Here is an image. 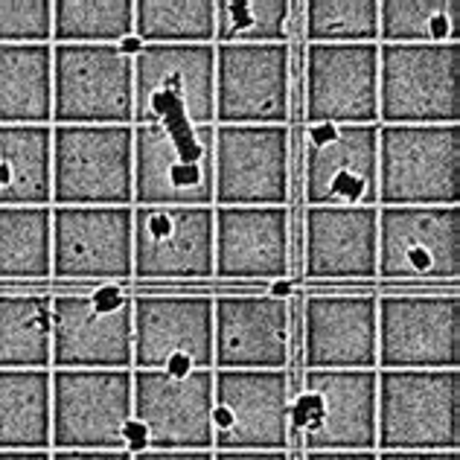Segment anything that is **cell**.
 Instances as JSON below:
<instances>
[{
    "label": "cell",
    "mask_w": 460,
    "mask_h": 460,
    "mask_svg": "<svg viewBox=\"0 0 460 460\" xmlns=\"http://www.w3.org/2000/svg\"><path fill=\"white\" fill-rule=\"evenodd\" d=\"M50 452L135 455L131 370H50Z\"/></svg>",
    "instance_id": "cell-1"
},
{
    "label": "cell",
    "mask_w": 460,
    "mask_h": 460,
    "mask_svg": "<svg viewBox=\"0 0 460 460\" xmlns=\"http://www.w3.org/2000/svg\"><path fill=\"white\" fill-rule=\"evenodd\" d=\"M460 370H376V452H457Z\"/></svg>",
    "instance_id": "cell-2"
},
{
    "label": "cell",
    "mask_w": 460,
    "mask_h": 460,
    "mask_svg": "<svg viewBox=\"0 0 460 460\" xmlns=\"http://www.w3.org/2000/svg\"><path fill=\"white\" fill-rule=\"evenodd\" d=\"M53 208H135V126H53Z\"/></svg>",
    "instance_id": "cell-3"
},
{
    "label": "cell",
    "mask_w": 460,
    "mask_h": 460,
    "mask_svg": "<svg viewBox=\"0 0 460 460\" xmlns=\"http://www.w3.org/2000/svg\"><path fill=\"white\" fill-rule=\"evenodd\" d=\"M135 126L216 128V44H149L131 53Z\"/></svg>",
    "instance_id": "cell-4"
},
{
    "label": "cell",
    "mask_w": 460,
    "mask_h": 460,
    "mask_svg": "<svg viewBox=\"0 0 460 460\" xmlns=\"http://www.w3.org/2000/svg\"><path fill=\"white\" fill-rule=\"evenodd\" d=\"M460 126H379L376 208H457Z\"/></svg>",
    "instance_id": "cell-5"
},
{
    "label": "cell",
    "mask_w": 460,
    "mask_h": 460,
    "mask_svg": "<svg viewBox=\"0 0 460 460\" xmlns=\"http://www.w3.org/2000/svg\"><path fill=\"white\" fill-rule=\"evenodd\" d=\"M460 44H379V126L460 123Z\"/></svg>",
    "instance_id": "cell-6"
},
{
    "label": "cell",
    "mask_w": 460,
    "mask_h": 460,
    "mask_svg": "<svg viewBox=\"0 0 460 460\" xmlns=\"http://www.w3.org/2000/svg\"><path fill=\"white\" fill-rule=\"evenodd\" d=\"M376 370H460L457 288L376 297Z\"/></svg>",
    "instance_id": "cell-7"
},
{
    "label": "cell",
    "mask_w": 460,
    "mask_h": 460,
    "mask_svg": "<svg viewBox=\"0 0 460 460\" xmlns=\"http://www.w3.org/2000/svg\"><path fill=\"white\" fill-rule=\"evenodd\" d=\"M53 126H135L131 50L53 44Z\"/></svg>",
    "instance_id": "cell-8"
},
{
    "label": "cell",
    "mask_w": 460,
    "mask_h": 460,
    "mask_svg": "<svg viewBox=\"0 0 460 460\" xmlns=\"http://www.w3.org/2000/svg\"><path fill=\"white\" fill-rule=\"evenodd\" d=\"M50 370H131V295L117 288L50 297Z\"/></svg>",
    "instance_id": "cell-9"
},
{
    "label": "cell",
    "mask_w": 460,
    "mask_h": 460,
    "mask_svg": "<svg viewBox=\"0 0 460 460\" xmlns=\"http://www.w3.org/2000/svg\"><path fill=\"white\" fill-rule=\"evenodd\" d=\"M135 208H213V128L135 126Z\"/></svg>",
    "instance_id": "cell-10"
},
{
    "label": "cell",
    "mask_w": 460,
    "mask_h": 460,
    "mask_svg": "<svg viewBox=\"0 0 460 460\" xmlns=\"http://www.w3.org/2000/svg\"><path fill=\"white\" fill-rule=\"evenodd\" d=\"M131 323H135V361H131V370H213V295H131Z\"/></svg>",
    "instance_id": "cell-11"
},
{
    "label": "cell",
    "mask_w": 460,
    "mask_h": 460,
    "mask_svg": "<svg viewBox=\"0 0 460 460\" xmlns=\"http://www.w3.org/2000/svg\"><path fill=\"white\" fill-rule=\"evenodd\" d=\"M288 414L306 452H376V370H306Z\"/></svg>",
    "instance_id": "cell-12"
},
{
    "label": "cell",
    "mask_w": 460,
    "mask_h": 460,
    "mask_svg": "<svg viewBox=\"0 0 460 460\" xmlns=\"http://www.w3.org/2000/svg\"><path fill=\"white\" fill-rule=\"evenodd\" d=\"M135 452H213V370H131Z\"/></svg>",
    "instance_id": "cell-13"
},
{
    "label": "cell",
    "mask_w": 460,
    "mask_h": 460,
    "mask_svg": "<svg viewBox=\"0 0 460 460\" xmlns=\"http://www.w3.org/2000/svg\"><path fill=\"white\" fill-rule=\"evenodd\" d=\"M288 161L286 126H216L213 208H286Z\"/></svg>",
    "instance_id": "cell-14"
},
{
    "label": "cell",
    "mask_w": 460,
    "mask_h": 460,
    "mask_svg": "<svg viewBox=\"0 0 460 460\" xmlns=\"http://www.w3.org/2000/svg\"><path fill=\"white\" fill-rule=\"evenodd\" d=\"M376 277L399 283H452L460 277L457 208H379Z\"/></svg>",
    "instance_id": "cell-15"
},
{
    "label": "cell",
    "mask_w": 460,
    "mask_h": 460,
    "mask_svg": "<svg viewBox=\"0 0 460 460\" xmlns=\"http://www.w3.org/2000/svg\"><path fill=\"white\" fill-rule=\"evenodd\" d=\"M288 44H216V126H286Z\"/></svg>",
    "instance_id": "cell-16"
},
{
    "label": "cell",
    "mask_w": 460,
    "mask_h": 460,
    "mask_svg": "<svg viewBox=\"0 0 460 460\" xmlns=\"http://www.w3.org/2000/svg\"><path fill=\"white\" fill-rule=\"evenodd\" d=\"M286 370H213V452H286Z\"/></svg>",
    "instance_id": "cell-17"
},
{
    "label": "cell",
    "mask_w": 460,
    "mask_h": 460,
    "mask_svg": "<svg viewBox=\"0 0 460 460\" xmlns=\"http://www.w3.org/2000/svg\"><path fill=\"white\" fill-rule=\"evenodd\" d=\"M131 219L135 208H50L56 280H131Z\"/></svg>",
    "instance_id": "cell-18"
},
{
    "label": "cell",
    "mask_w": 460,
    "mask_h": 460,
    "mask_svg": "<svg viewBox=\"0 0 460 460\" xmlns=\"http://www.w3.org/2000/svg\"><path fill=\"white\" fill-rule=\"evenodd\" d=\"M306 123L379 126V44L306 47Z\"/></svg>",
    "instance_id": "cell-19"
},
{
    "label": "cell",
    "mask_w": 460,
    "mask_h": 460,
    "mask_svg": "<svg viewBox=\"0 0 460 460\" xmlns=\"http://www.w3.org/2000/svg\"><path fill=\"white\" fill-rule=\"evenodd\" d=\"M379 126H309V208H376Z\"/></svg>",
    "instance_id": "cell-20"
},
{
    "label": "cell",
    "mask_w": 460,
    "mask_h": 460,
    "mask_svg": "<svg viewBox=\"0 0 460 460\" xmlns=\"http://www.w3.org/2000/svg\"><path fill=\"white\" fill-rule=\"evenodd\" d=\"M131 251L137 280L213 277V208H135Z\"/></svg>",
    "instance_id": "cell-21"
},
{
    "label": "cell",
    "mask_w": 460,
    "mask_h": 460,
    "mask_svg": "<svg viewBox=\"0 0 460 460\" xmlns=\"http://www.w3.org/2000/svg\"><path fill=\"white\" fill-rule=\"evenodd\" d=\"M292 269L286 208H213V277L280 283Z\"/></svg>",
    "instance_id": "cell-22"
},
{
    "label": "cell",
    "mask_w": 460,
    "mask_h": 460,
    "mask_svg": "<svg viewBox=\"0 0 460 460\" xmlns=\"http://www.w3.org/2000/svg\"><path fill=\"white\" fill-rule=\"evenodd\" d=\"M286 297L239 292L213 297V370H286Z\"/></svg>",
    "instance_id": "cell-23"
},
{
    "label": "cell",
    "mask_w": 460,
    "mask_h": 460,
    "mask_svg": "<svg viewBox=\"0 0 460 460\" xmlns=\"http://www.w3.org/2000/svg\"><path fill=\"white\" fill-rule=\"evenodd\" d=\"M304 361L306 370H376V295H309Z\"/></svg>",
    "instance_id": "cell-24"
},
{
    "label": "cell",
    "mask_w": 460,
    "mask_h": 460,
    "mask_svg": "<svg viewBox=\"0 0 460 460\" xmlns=\"http://www.w3.org/2000/svg\"><path fill=\"white\" fill-rule=\"evenodd\" d=\"M309 280L376 277L379 208H306Z\"/></svg>",
    "instance_id": "cell-25"
},
{
    "label": "cell",
    "mask_w": 460,
    "mask_h": 460,
    "mask_svg": "<svg viewBox=\"0 0 460 460\" xmlns=\"http://www.w3.org/2000/svg\"><path fill=\"white\" fill-rule=\"evenodd\" d=\"M0 208H53V126H0Z\"/></svg>",
    "instance_id": "cell-26"
},
{
    "label": "cell",
    "mask_w": 460,
    "mask_h": 460,
    "mask_svg": "<svg viewBox=\"0 0 460 460\" xmlns=\"http://www.w3.org/2000/svg\"><path fill=\"white\" fill-rule=\"evenodd\" d=\"M0 126H53V44H0Z\"/></svg>",
    "instance_id": "cell-27"
},
{
    "label": "cell",
    "mask_w": 460,
    "mask_h": 460,
    "mask_svg": "<svg viewBox=\"0 0 460 460\" xmlns=\"http://www.w3.org/2000/svg\"><path fill=\"white\" fill-rule=\"evenodd\" d=\"M0 452H50V370H0Z\"/></svg>",
    "instance_id": "cell-28"
},
{
    "label": "cell",
    "mask_w": 460,
    "mask_h": 460,
    "mask_svg": "<svg viewBox=\"0 0 460 460\" xmlns=\"http://www.w3.org/2000/svg\"><path fill=\"white\" fill-rule=\"evenodd\" d=\"M50 297L0 295V370H50Z\"/></svg>",
    "instance_id": "cell-29"
},
{
    "label": "cell",
    "mask_w": 460,
    "mask_h": 460,
    "mask_svg": "<svg viewBox=\"0 0 460 460\" xmlns=\"http://www.w3.org/2000/svg\"><path fill=\"white\" fill-rule=\"evenodd\" d=\"M53 277L50 208H0V280Z\"/></svg>",
    "instance_id": "cell-30"
},
{
    "label": "cell",
    "mask_w": 460,
    "mask_h": 460,
    "mask_svg": "<svg viewBox=\"0 0 460 460\" xmlns=\"http://www.w3.org/2000/svg\"><path fill=\"white\" fill-rule=\"evenodd\" d=\"M135 41V0H53V44L126 47Z\"/></svg>",
    "instance_id": "cell-31"
},
{
    "label": "cell",
    "mask_w": 460,
    "mask_h": 460,
    "mask_svg": "<svg viewBox=\"0 0 460 460\" xmlns=\"http://www.w3.org/2000/svg\"><path fill=\"white\" fill-rule=\"evenodd\" d=\"M135 41L216 44L213 0H135Z\"/></svg>",
    "instance_id": "cell-32"
},
{
    "label": "cell",
    "mask_w": 460,
    "mask_h": 460,
    "mask_svg": "<svg viewBox=\"0 0 460 460\" xmlns=\"http://www.w3.org/2000/svg\"><path fill=\"white\" fill-rule=\"evenodd\" d=\"M379 44H460L455 0H382Z\"/></svg>",
    "instance_id": "cell-33"
},
{
    "label": "cell",
    "mask_w": 460,
    "mask_h": 460,
    "mask_svg": "<svg viewBox=\"0 0 460 460\" xmlns=\"http://www.w3.org/2000/svg\"><path fill=\"white\" fill-rule=\"evenodd\" d=\"M288 0H219L216 44H288Z\"/></svg>",
    "instance_id": "cell-34"
},
{
    "label": "cell",
    "mask_w": 460,
    "mask_h": 460,
    "mask_svg": "<svg viewBox=\"0 0 460 460\" xmlns=\"http://www.w3.org/2000/svg\"><path fill=\"white\" fill-rule=\"evenodd\" d=\"M304 12L309 44H379L376 0H309Z\"/></svg>",
    "instance_id": "cell-35"
},
{
    "label": "cell",
    "mask_w": 460,
    "mask_h": 460,
    "mask_svg": "<svg viewBox=\"0 0 460 460\" xmlns=\"http://www.w3.org/2000/svg\"><path fill=\"white\" fill-rule=\"evenodd\" d=\"M0 44H53L50 0H0Z\"/></svg>",
    "instance_id": "cell-36"
},
{
    "label": "cell",
    "mask_w": 460,
    "mask_h": 460,
    "mask_svg": "<svg viewBox=\"0 0 460 460\" xmlns=\"http://www.w3.org/2000/svg\"><path fill=\"white\" fill-rule=\"evenodd\" d=\"M131 460H213V452H155L140 449L131 455Z\"/></svg>",
    "instance_id": "cell-37"
},
{
    "label": "cell",
    "mask_w": 460,
    "mask_h": 460,
    "mask_svg": "<svg viewBox=\"0 0 460 460\" xmlns=\"http://www.w3.org/2000/svg\"><path fill=\"white\" fill-rule=\"evenodd\" d=\"M376 460H460V452H376Z\"/></svg>",
    "instance_id": "cell-38"
},
{
    "label": "cell",
    "mask_w": 460,
    "mask_h": 460,
    "mask_svg": "<svg viewBox=\"0 0 460 460\" xmlns=\"http://www.w3.org/2000/svg\"><path fill=\"white\" fill-rule=\"evenodd\" d=\"M50 460H131V452H50Z\"/></svg>",
    "instance_id": "cell-39"
},
{
    "label": "cell",
    "mask_w": 460,
    "mask_h": 460,
    "mask_svg": "<svg viewBox=\"0 0 460 460\" xmlns=\"http://www.w3.org/2000/svg\"><path fill=\"white\" fill-rule=\"evenodd\" d=\"M213 460H286V452H213Z\"/></svg>",
    "instance_id": "cell-40"
},
{
    "label": "cell",
    "mask_w": 460,
    "mask_h": 460,
    "mask_svg": "<svg viewBox=\"0 0 460 460\" xmlns=\"http://www.w3.org/2000/svg\"><path fill=\"white\" fill-rule=\"evenodd\" d=\"M306 460H376V452H306Z\"/></svg>",
    "instance_id": "cell-41"
},
{
    "label": "cell",
    "mask_w": 460,
    "mask_h": 460,
    "mask_svg": "<svg viewBox=\"0 0 460 460\" xmlns=\"http://www.w3.org/2000/svg\"><path fill=\"white\" fill-rule=\"evenodd\" d=\"M0 460H50V452H0Z\"/></svg>",
    "instance_id": "cell-42"
}]
</instances>
